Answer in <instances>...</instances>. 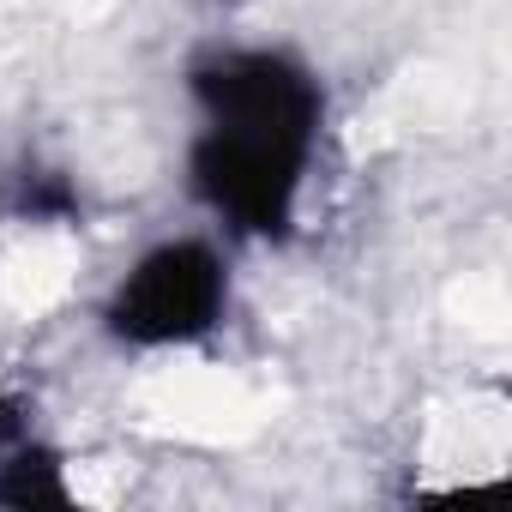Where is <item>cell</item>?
I'll return each instance as SVG.
<instances>
[{
  "label": "cell",
  "mask_w": 512,
  "mask_h": 512,
  "mask_svg": "<svg viewBox=\"0 0 512 512\" xmlns=\"http://www.w3.org/2000/svg\"><path fill=\"white\" fill-rule=\"evenodd\" d=\"M187 193L241 241H284L326 133L320 73L272 43H217L187 67Z\"/></svg>",
  "instance_id": "6da1fadb"
},
{
  "label": "cell",
  "mask_w": 512,
  "mask_h": 512,
  "mask_svg": "<svg viewBox=\"0 0 512 512\" xmlns=\"http://www.w3.org/2000/svg\"><path fill=\"white\" fill-rule=\"evenodd\" d=\"M229 253L211 235L151 241L103 296V332L121 350H193L229 320Z\"/></svg>",
  "instance_id": "7a4b0ae2"
},
{
  "label": "cell",
  "mask_w": 512,
  "mask_h": 512,
  "mask_svg": "<svg viewBox=\"0 0 512 512\" xmlns=\"http://www.w3.org/2000/svg\"><path fill=\"white\" fill-rule=\"evenodd\" d=\"M73 488L61 482V458L37 440L31 416L0 398V506H67Z\"/></svg>",
  "instance_id": "3957f363"
}]
</instances>
